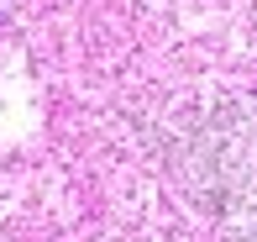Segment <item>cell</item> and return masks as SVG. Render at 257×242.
<instances>
[{"label": "cell", "instance_id": "1", "mask_svg": "<svg viewBox=\"0 0 257 242\" xmlns=\"http://www.w3.org/2000/svg\"><path fill=\"white\" fill-rule=\"evenodd\" d=\"M184 174L231 242H257V116H210L184 153Z\"/></svg>", "mask_w": 257, "mask_h": 242}]
</instances>
